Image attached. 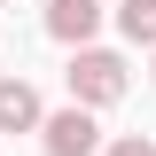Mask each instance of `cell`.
I'll return each mask as SVG.
<instances>
[{"label": "cell", "mask_w": 156, "mask_h": 156, "mask_svg": "<svg viewBox=\"0 0 156 156\" xmlns=\"http://www.w3.org/2000/svg\"><path fill=\"white\" fill-rule=\"evenodd\" d=\"M101 156H156V140H140V133H117V140H109Z\"/></svg>", "instance_id": "8992f818"}, {"label": "cell", "mask_w": 156, "mask_h": 156, "mask_svg": "<svg viewBox=\"0 0 156 156\" xmlns=\"http://www.w3.org/2000/svg\"><path fill=\"white\" fill-rule=\"evenodd\" d=\"M47 125V109H39L31 78H0V133H39Z\"/></svg>", "instance_id": "277c9868"}, {"label": "cell", "mask_w": 156, "mask_h": 156, "mask_svg": "<svg viewBox=\"0 0 156 156\" xmlns=\"http://www.w3.org/2000/svg\"><path fill=\"white\" fill-rule=\"evenodd\" d=\"M62 78H70V101H78V109H109V101L125 94V55H109V47H78Z\"/></svg>", "instance_id": "6da1fadb"}, {"label": "cell", "mask_w": 156, "mask_h": 156, "mask_svg": "<svg viewBox=\"0 0 156 156\" xmlns=\"http://www.w3.org/2000/svg\"><path fill=\"white\" fill-rule=\"evenodd\" d=\"M117 31L133 47H156V0H117Z\"/></svg>", "instance_id": "5b68a950"}, {"label": "cell", "mask_w": 156, "mask_h": 156, "mask_svg": "<svg viewBox=\"0 0 156 156\" xmlns=\"http://www.w3.org/2000/svg\"><path fill=\"white\" fill-rule=\"evenodd\" d=\"M94 31H101V0H47V39L94 47Z\"/></svg>", "instance_id": "3957f363"}, {"label": "cell", "mask_w": 156, "mask_h": 156, "mask_svg": "<svg viewBox=\"0 0 156 156\" xmlns=\"http://www.w3.org/2000/svg\"><path fill=\"white\" fill-rule=\"evenodd\" d=\"M39 148H47V156H94V148H101L94 109H78V101H70V109H55L47 125H39Z\"/></svg>", "instance_id": "7a4b0ae2"}]
</instances>
